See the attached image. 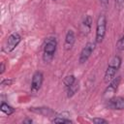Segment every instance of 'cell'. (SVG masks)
<instances>
[{
  "label": "cell",
  "mask_w": 124,
  "mask_h": 124,
  "mask_svg": "<svg viewBox=\"0 0 124 124\" xmlns=\"http://www.w3.org/2000/svg\"><path fill=\"white\" fill-rule=\"evenodd\" d=\"M57 47V40L55 37H47L44 42L43 49V60L46 63H49L55 54Z\"/></svg>",
  "instance_id": "6da1fadb"
},
{
  "label": "cell",
  "mask_w": 124,
  "mask_h": 124,
  "mask_svg": "<svg viewBox=\"0 0 124 124\" xmlns=\"http://www.w3.org/2000/svg\"><path fill=\"white\" fill-rule=\"evenodd\" d=\"M121 63H122V59L119 55H115L110 59V61L108 64V67L105 71V75H104L105 82L108 83L115 77V74L119 70V68L121 66Z\"/></svg>",
  "instance_id": "7a4b0ae2"
},
{
  "label": "cell",
  "mask_w": 124,
  "mask_h": 124,
  "mask_svg": "<svg viewBox=\"0 0 124 124\" xmlns=\"http://www.w3.org/2000/svg\"><path fill=\"white\" fill-rule=\"evenodd\" d=\"M106 31H107V18L106 16L102 14L98 16L96 22V37H95L96 43L100 44L103 42L106 35Z\"/></svg>",
  "instance_id": "3957f363"
},
{
  "label": "cell",
  "mask_w": 124,
  "mask_h": 124,
  "mask_svg": "<svg viewBox=\"0 0 124 124\" xmlns=\"http://www.w3.org/2000/svg\"><path fill=\"white\" fill-rule=\"evenodd\" d=\"M20 42H21V36L19 35V33H17V32L12 33L7 38V41H6L5 46H4V51L7 53L12 52L18 46V44Z\"/></svg>",
  "instance_id": "277c9868"
},
{
  "label": "cell",
  "mask_w": 124,
  "mask_h": 124,
  "mask_svg": "<svg viewBox=\"0 0 124 124\" xmlns=\"http://www.w3.org/2000/svg\"><path fill=\"white\" fill-rule=\"evenodd\" d=\"M120 79H121V77H114L109 82H108V85L106 87L105 91H104V98H106L107 100L110 99L111 97H113L114 93L117 91V88H118V85L120 83Z\"/></svg>",
  "instance_id": "5b68a950"
},
{
  "label": "cell",
  "mask_w": 124,
  "mask_h": 124,
  "mask_svg": "<svg viewBox=\"0 0 124 124\" xmlns=\"http://www.w3.org/2000/svg\"><path fill=\"white\" fill-rule=\"evenodd\" d=\"M95 46H96V45L93 42H88L83 46V48L81 49V51L79 53V57H78V62L80 64H84L89 59V57L91 56V54L93 53V51L95 49Z\"/></svg>",
  "instance_id": "8992f818"
},
{
  "label": "cell",
  "mask_w": 124,
  "mask_h": 124,
  "mask_svg": "<svg viewBox=\"0 0 124 124\" xmlns=\"http://www.w3.org/2000/svg\"><path fill=\"white\" fill-rule=\"evenodd\" d=\"M44 81V75L41 71H36L33 76H32V80H31V91L33 93L38 92L43 84Z\"/></svg>",
  "instance_id": "52a82bcc"
},
{
  "label": "cell",
  "mask_w": 124,
  "mask_h": 124,
  "mask_svg": "<svg viewBox=\"0 0 124 124\" xmlns=\"http://www.w3.org/2000/svg\"><path fill=\"white\" fill-rule=\"evenodd\" d=\"M107 107L110 109H124V97H111L110 99L107 100Z\"/></svg>",
  "instance_id": "ba28073f"
},
{
  "label": "cell",
  "mask_w": 124,
  "mask_h": 124,
  "mask_svg": "<svg viewBox=\"0 0 124 124\" xmlns=\"http://www.w3.org/2000/svg\"><path fill=\"white\" fill-rule=\"evenodd\" d=\"M91 26H92V17L90 16H85L80 23V32L82 35H87L89 34L90 30H91Z\"/></svg>",
  "instance_id": "9c48e42d"
},
{
  "label": "cell",
  "mask_w": 124,
  "mask_h": 124,
  "mask_svg": "<svg viewBox=\"0 0 124 124\" xmlns=\"http://www.w3.org/2000/svg\"><path fill=\"white\" fill-rule=\"evenodd\" d=\"M76 42V36H75V32L73 30H68L65 36V43H64V46L66 50H69L73 47L74 44Z\"/></svg>",
  "instance_id": "30bf717a"
},
{
  "label": "cell",
  "mask_w": 124,
  "mask_h": 124,
  "mask_svg": "<svg viewBox=\"0 0 124 124\" xmlns=\"http://www.w3.org/2000/svg\"><path fill=\"white\" fill-rule=\"evenodd\" d=\"M30 111H33L35 113H39L44 116H48L49 114H53L54 111L49 108H30Z\"/></svg>",
  "instance_id": "8fae6325"
},
{
  "label": "cell",
  "mask_w": 124,
  "mask_h": 124,
  "mask_svg": "<svg viewBox=\"0 0 124 124\" xmlns=\"http://www.w3.org/2000/svg\"><path fill=\"white\" fill-rule=\"evenodd\" d=\"M0 109H1V111L2 112H4L6 115H11V114H13L14 112H15V108H13V107H11L10 105H8L7 103H5V102H2L1 103V106H0Z\"/></svg>",
  "instance_id": "7c38bea8"
},
{
  "label": "cell",
  "mask_w": 124,
  "mask_h": 124,
  "mask_svg": "<svg viewBox=\"0 0 124 124\" xmlns=\"http://www.w3.org/2000/svg\"><path fill=\"white\" fill-rule=\"evenodd\" d=\"M78 88H79V84H78V81L77 80L73 85H71L69 88L66 89V91H67V97H68V98L73 97V96L78 92Z\"/></svg>",
  "instance_id": "4fadbf2b"
},
{
  "label": "cell",
  "mask_w": 124,
  "mask_h": 124,
  "mask_svg": "<svg viewBox=\"0 0 124 124\" xmlns=\"http://www.w3.org/2000/svg\"><path fill=\"white\" fill-rule=\"evenodd\" d=\"M76 81H77V79H76V77H75L74 75H68V76H66V77L64 78V79H63V84H64L65 88L67 89V88H69L71 85H73Z\"/></svg>",
  "instance_id": "5bb4252c"
},
{
  "label": "cell",
  "mask_w": 124,
  "mask_h": 124,
  "mask_svg": "<svg viewBox=\"0 0 124 124\" xmlns=\"http://www.w3.org/2000/svg\"><path fill=\"white\" fill-rule=\"evenodd\" d=\"M51 122H52V123H65V124H70V123H73V121H72V120H70L69 118L61 117L60 115H59V116L54 117L53 119H51Z\"/></svg>",
  "instance_id": "9a60e30c"
},
{
  "label": "cell",
  "mask_w": 124,
  "mask_h": 124,
  "mask_svg": "<svg viewBox=\"0 0 124 124\" xmlns=\"http://www.w3.org/2000/svg\"><path fill=\"white\" fill-rule=\"evenodd\" d=\"M116 49L118 51H123L124 50V35L120 37V39L116 43Z\"/></svg>",
  "instance_id": "2e32d148"
},
{
  "label": "cell",
  "mask_w": 124,
  "mask_h": 124,
  "mask_svg": "<svg viewBox=\"0 0 124 124\" xmlns=\"http://www.w3.org/2000/svg\"><path fill=\"white\" fill-rule=\"evenodd\" d=\"M92 122L95 123V124H107L108 121L104 119V118H100V117H96V118H93L92 119Z\"/></svg>",
  "instance_id": "e0dca14e"
},
{
  "label": "cell",
  "mask_w": 124,
  "mask_h": 124,
  "mask_svg": "<svg viewBox=\"0 0 124 124\" xmlns=\"http://www.w3.org/2000/svg\"><path fill=\"white\" fill-rule=\"evenodd\" d=\"M13 83V79H10V78H6V79H3L1 81V86L4 87V86H10L12 85Z\"/></svg>",
  "instance_id": "ac0fdd59"
},
{
  "label": "cell",
  "mask_w": 124,
  "mask_h": 124,
  "mask_svg": "<svg viewBox=\"0 0 124 124\" xmlns=\"http://www.w3.org/2000/svg\"><path fill=\"white\" fill-rule=\"evenodd\" d=\"M115 4H116L118 7H121V6H123V4H124V0H115Z\"/></svg>",
  "instance_id": "d6986e66"
},
{
  "label": "cell",
  "mask_w": 124,
  "mask_h": 124,
  "mask_svg": "<svg viewBox=\"0 0 124 124\" xmlns=\"http://www.w3.org/2000/svg\"><path fill=\"white\" fill-rule=\"evenodd\" d=\"M5 69H6V68H5V63L2 62V63H1V68H0V70H1V71H0V74H1V75L5 72Z\"/></svg>",
  "instance_id": "ffe728a7"
},
{
  "label": "cell",
  "mask_w": 124,
  "mask_h": 124,
  "mask_svg": "<svg viewBox=\"0 0 124 124\" xmlns=\"http://www.w3.org/2000/svg\"><path fill=\"white\" fill-rule=\"evenodd\" d=\"M100 2L102 4V6H104V7H107V5L108 4V0H100Z\"/></svg>",
  "instance_id": "44dd1931"
},
{
  "label": "cell",
  "mask_w": 124,
  "mask_h": 124,
  "mask_svg": "<svg viewBox=\"0 0 124 124\" xmlns=\"http://www.w3.org/2000/svg\"><path fill=\"white\" fill-rule=\"evenodd\" d=\"M33 122V120L32 119H30V118H26L25 120H23L22 121V123H29V124H31Z\"/></svg>",
  "instance_id": "7402d4cb"
},
{
  "label": "cell",
  "mask_w": 124,
  "mask_h": 124,
  "mask_svg": "<svg viewBox=\"0 0 124 124\" xmlns=\"http://www.w3.org/2000/svg\"><path fill=\"white\" fill-rule=\"evenodd\" d=\"M53 1H56V0H53Z\"/></svg>",
  "instance_id": "603a6c76"
}]
</instances>
